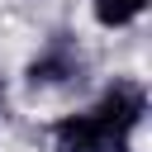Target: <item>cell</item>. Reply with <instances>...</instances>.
I'll return each mask as SVG.
<instances>
[{"instance_id": "obj_1", "label": "cell", "mask_w": 152, "mask_h": 152, "mask_svg": "<svg viewBox=\"0 0 152 152\" xmlns=\"http://www.w3.org/2000/svg\"><path fill=\"white\" fill-rule=\"evenodd\" d=\"M147 109L138 81H114L86 114H71L52 128L57 152H128V138Z\"/></svg>"}, {"instance_id": "obj_2", "label": "cell", "mask_w": 152, "mask_h": 152, "mask_svg": "<svg viewBox=\"0 0 152 152\" xmlns=\"http://www.w3.org/2000/svg\"><path fill=\"white\" fill-rule=\"evenodd\" d=\"M71 81H81V52L66 38H52L28 62V86L33 90H48V86H71Z\"/></svg>"}, {"instance_id": "obj_3", "label": "cell", "mask_w": 152, "mask_h": 152, "mask_svg": "<svg viewBox=\"0 0 152 152\" xmlns=\"http://www.w3.org/2000/svg\"><path fill=\"white\" fill-rule=\"evenodd\" d=\"M142 10H147V0H95V19H100L104 28H124V24H133Z\"/></svg>"}]
</instances>
